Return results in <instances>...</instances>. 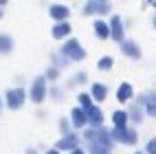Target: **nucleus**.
I'll list each match as a JSON object with an SVG mask.
<instances>
[{
    "label": "nucleus",
    "instance_id": "nucleus-7",
    "mask_svg": "<svg viewBox=\"0 0 156 154\" xmlns=\"http://www.w3.org/2000/svg\"><path fill=\"white\" fill-rule=\"evenodd\" d=\"M110 2H97V0H88V2L81 7V16L88 18V16H106L110 13Z\"/></svg>",
    "mask_w": 156,
    "mask_h": 154
},
{
    "label": "nucleus",
    "instance_id": "nucleus-28",
    "mask_svg": "<svg viewBox=\"0 0 156 154\" xmlns=\"http://www.w3.org/2000/svg\"><path fill=\"white\" fill-rule=\"evenodd\" d=\"M86 154H110L108 150H103V148H99V145H92V143H88V152Z\"/></svg>",
    "mask_w": 156,
    "mask_h": 154
},
{
    "label": "nucleus",
    "instance_id": "nucleus-6",
    "mask_svg": "<svg viewBox=\"0 0 156 154\" xmlns=\"http://www.w3.org/2000/svg\"><path fill=\"white\" fill-rule=\"evenodd\" d=\"M108 31H110V40H112V42L121 44L123 40H126V31H123V18H121L119 13H114V16L110 18Z\"/></svg>",
    "mask_w": 156,
    "mask_h": 154
},
{
    "label": "nucleus",
    "instance_id": "nucleus-20",
    "mask_svg": "<svg viewBox=\"0 0 156 154\" xmlns=\"http://www.w3.org/2000/svg\"><path fill=\"white\" fill-rule=\"evenodd\" d=\"M112 123H114V128H123V126H128V112H126V110H117V112H112Z\"/></svg>",
    "mask_w": 156,
    "mask_h": 154
},
{
    "label": "nucleus",
    "instance_id": "nucleus-19",
    "mask_svg": "<svg viewBox=\"0 0 156 154\" xmlns=\"http://www.w3.org/2000/svg\"><path fill=\"white\" fill-rule=\"evenodd\" d=\"M11 51H13V38L7 35V33H0V53L7 55V53H11Z\"/></svg>",
    "mask_w": 156,
    "mask_h": 154
},
{
    "label": "nucleus",
    "instance_id": "nucleus-14",
    "mask_svg": "<svg viewBox=\"0 0 156 154\" xmlns=\"http://www.w3.org/2000/svg\"><path fill=\"white\" fill-rule=\"evenodd\" d=\"M70 126H75L77 130H81L84 126H88V123H86V112L81 110L79 106L70 110Z\"/></svg>",
    "mask_w": 156,
    "mask_h": 154
},
{
    "label": "nucleus",
    "instance_id": "nucleus-38",
    "mask_svg": "<svg viewBox=\"0 0 156 154\" xmlns=\"http://www.w3.org/2000/svg\"><path fill=\"white\" fill-rule=\"evenodd\" d=\"M134 154H143V152H134Z\"/></svg>",
    "mask_w": 156,
    "mask_h": 154
},
{
    "label": "nucleus",
    "instance_id": "nucleus-22",
    "mask_svg": "<svg viewBox=\"0 0 156 154\" xmlns=\"http://www.w3.org/2000/svg\"><path fill=\"white\" fill-rule=\"evenodd\" d=\"M86 79H88V75H86V73H77L73 79H68V81H66V86H68V88H75V86H79V84H86Z\"/></svg>",
    "mask_w": 156,
    "mask_h": 154
},
{
    "label": "nucleus",
    "instance_id": "nucleus-11",
    "mask_svg": "<svg viewBox=\"0 0 156 154\" xmlns=\"http://www.w3.org/2000/svg\"><path fill=\"white\" fill-rule=\"evenodd\" d=\"M48 16L55 20V22H68V16H70V9L66 5H51L48 7Z\"/></svg>",
    "mask_w": 156,
    "mask_h": 154
},
{
    "label": "nucleus",
    "instance_id": "nucleus-32",
    "mask_svg": "<svg viewBox=\"0 0 156 154\" xmlns=\"http://www.w3.org/2000/svg\"><path fill=\"white\" fill-rule=\"evenodd\" d=\"M7 2H9V0H0V9H2V7H5Z\"/></svg>",
    "mask_w": 156,
    "mask_h": 154
},
{
    "label": "nucleus",
    "instance_id": "nucleus-23",
    "mask_svg": "<svg viewBox=\"0 0 156 154\" xmlns=\"http://www.w3.org/2000/svg\"><path fill=\"white\" fill-rule=\"evenodd\" d=\"M77 101H79V108H81V110H88V108L92 106V99H90L88 92H79V95H77Z\"/></svg>",
    "mask_w": 156,
    "mask_h": 154
},
{
    "label": "nucleus",
    "instance_id": "nucleus-16",
    "mask_svg": "<svg viewBox=\"0 0 156 154\" xmlns=\"http://www.w3.org/2000/svg\"><path fill=\"white\" fill-rule=\"evenodd\" d=\"M88 95H90V99H95V101H103L108 97V86L106 84H92Z\"/></svg>",
    "mask_w": 156,
    "mask_h": 154
},
{
    "label": "nucleus",
    "instance_id": "nucleus-5",
    "mask_svg": "<svg viewBox=\"0 0 156 154\" xmlns=\"http://www.w3.org/2000/svg\"><path fill=\"white\" fill-rule=\"evenodd\" d=\"M46 92H48V86H46V79L44 77H35L31 81V88L27 90V97H31L33 104H42L46 99Z\"/></svg>",
    "mask_w": 156,
    "mask_h": 154
},
{
    "label": "nucleus",
    "instance_id": "nucleus-34",
    "mask_svg": "<svg viewBox=\"0 0 156 154\" xmlns=\"http://www.w3.org/2000/svg\"><path fill=\"white\" fill-rule=\"evenodd\" d=\"M97 2H110V0H97Z\"/></svg>",
    "mask_w": 156,
    "mask_h": 154
},
{
    "label": "nucleus",
    "instance_id": "nucleus-10",
    "mask_svg": "<svg viewBox=\"0 0 156 154\" xmlns=\"http://www.w3.org/2000/svg\"><path fill=\"white\" fill-rule=\"evenodd\" d=\"M121 53L126 55V57H130V59H141V46L134 42V40H123L121 42Z\"/></svg>",
    "mask_w": 156,
    "mask_h": 154
},
{
    "label": "nucleus",
    "instance_id": "nucleus-4",
    "mask_svg": "<svg viewBox=\"0 0 156 154\" xmlns=\"http://www.w3.org/2000/svg\"><path fill=\"white\" fill-rule=\"evenodd\" d=\"M110 139H112V141H119V143H126V145H136L139 132L132 130V128H128V126H123V128H112V130H110Z\"/></svg>",
    "mask_w": 156,
    "mask_h": 154
},
{
    "label": "nucleus",
    "instance_id": "nucleus-17",
    "mask_svg": "<svg viewBox=\"0 0 156 154\" xmlns=\"http://www.w3.org/2000/svg\"><path fill=\"white\" fill-rule=\"evenodd\" d=\"M92 31H95V35H97L99 40H108V38H110V31H108V22H103L101 18L92 22Z\"/></svg>",
    "mask_w": 156,
    "mask_h": 154
},
{
    "label": "nucleus",
    "instance_id": "nucleus-8",
    "mask_svg": "<svg viewBox=\"0 0 156 154\" xmlns=\"http://www.w3.org/2000/svg\"><path fill=\"white\" fill-rule=\"evenodd\" d=\"M77 148H79V137L75 134V132H68V134H64V137L55 143L53 150H57V152L68 150V152H73V150H77Z\"/></svg>",
    "mask_w": 156,
    "mask_h": 154
},
{
    "label": "nucleus",
    "instance_id": "nucleus-1",
    "mask_svg": "<svg viewBox=\"0 0 156 154\" xmlns=\"http://www.w3.org/2000/svg\"><path fill=\"white\" fill-rule=\"evenodd\" d=\"M84 139H86V143H92V145H99V148H103V150H112V145H114V141L110 139V130H106V128H92V130H86L84 132Z\"/></svg>",
    "mask_w": 156,
    "mask_h": 154
},
{
    "label": "nucleus",
    "instance_id": "nucleus-36",
    "mask_svg": "<svg viewBox=\"0 0 156 154\" xmlns=\"http://www.w3.org/2000/svg\"><path fill=\"white\" fill-rule=\"evenodd\" d=\"M147 2H150V5H154V0H147Z\"/></svg>",
    "mask_w": 156,
    "mask_h": 154
},
{
    "label": "nucleus",
    "instance_id": "nucleus-15",
    "mask_svg": "<svg viewBox=\"0 0 156 154\" xmlns=\"http://www.w3.org/2000/svg\"><path fill=\"white\" fill-rule=\"evenodd\" d=\"M132 95H134V90H132V86L128 84V81H123V84L117 88V99H119V104H126V101H130Z\"/></svg>",
    "mask_w": 156,
    "mask_h": 154
},
{
    "label": "nucleus",
    "instance_id": "nucleus-27",
    "mask_svg": "<svg viewBox=\"0 0 156 154\" xmlns=\"http://www.w3.org/2000/svg\"><path fill=\"white\" fill-rule=\"evenodd\" d=\"M51 66H55V68H59V70H62V66H66V59L62 57L59 53H55V55H53V64H51Z\"/></svg>",
    "mask_w": 156,
    "mask_h": 154
},
{
    "label": "nucleus",
    "instance_id": "nucleus-18",
    "mask_svg": "<svg viewBox=\"0 0 156 154\" xmlns=\"http://www.w3.org/2000/svg\"><path fill=\"white\" fill-rule=\"evenodd\" d=\"M126 112H128V121L132 119L134 123H141V121H143V117H145L143 106L139 104V101H134V104H132V108H130V110H126Z\"/></svg>",
    "mask_w": 156,
    "mask_h": 154
},
{
    "label": "nucleus",
    "instance_id": "nucleus-25",
    "mask_svg": "<svg viewBox=\"0 0 156 154\" xmlns=\"http://www.w3.org/2000/svg\"><path fill=\"white\" fill-rule=\"evenodd\" d=\"M59 73H62L59 68L48 66V68H46V73H44V79H48V81H57V79H59Z\"/></svg>",
    "mask_w": 156,
    "mask_h": 154
},
{
    "label": "nucleus",
    "instance_id": "nucleus-33",
    "mask_svg": "<svg viewBox=\"0 0 156 154\" xmlns=\"http://www.w3.org/2000/svg\"><path fill=\"white\" fill-rule=\"evenodd\" d=\"M27 154H37V152H35V150H31V148H29V150H27Z\"/></svg>",
    "mask_w": 156,
    "mask_h": 154
},
{
    "label": "nucleus",
    "instance_id": "nucleus-30",
    "mask_svg": "<svg viewBox=\"0 0 156 154\" xmlns=\"http://www.w3.org/2000/svg\"><path fill=\"white\" fill-rule=\"evenodd\" d=\"M70 154H86V152H84V150H81V148H77V150H73Z\"/></svg>",
    "mask_w": 156,
    "mask_h": 154
},
{
    "label": "nucleus",
    "instance_id": "nucleus-9",
    "mask_svg": "<svg viewBox=\"0 0 156 154\" xmlns=\"http://www.w3.org/2000/svg\"><path fill=\"white\" fill-rule=\"evenodd\" d=\"M86 112V123L88 126H92V128H101L103 126V112H101V108L99 106H95L92 104L88 110H84Z\"/></svg>",
    "mask_w": 156,
    "mask_h": 154
},
{
    "label": "nucleus",
    "instance_id": "nucleus-2",
    "mask_svg": "<svg viewBox=\"0 0 156 154\" xmlns=\"http://www.w3.org/2000/svg\"><path fill=\"white\" fill-rule=\"evenodd\" d=\"M59 55L64 57L66 62H81V59H86V48L79 44V40L75 38H68L64 44H62L59 48Z\"/></svg>",
    "mask_w": 156,
    "mask_h": 154
},
{
    "label": "nucleus",
    "instance_id": "nucleus-24",
    "mask_svg": "<svg viewBox=\"0 0 156 154\" xmlns=\"http://www.w3.org/2000/svg\"><path fill=\"white\" fill-rule=\"evenodd\" d=\"M46 97H51L53 101H62V99H64V90H62V88H57V86H53V88H48Z\"/></svg>",
    "mask_w": 156,
    "mask_h": 154
},
{
    "label": "nucleus",
    "instance_id": "nucleus-13",
    "mask_svg": "<svg viewBox=\"0 0 156 154\" xmlns=\"http://www.w3.org/2000/svg\"><path fill=\"white\" fill-rule=\"evenodd\" d=\"M70 31H73V27L68 22H57L53 27V31H51V35H53L55 40H68L70 38Z\"/></svg>",
    "mask_w": 156,
    "mask_h": 154
},
{
    "label": "nucleus",
    "instance_id": "nucleus-37",
    "mask_svg": "<svg viewBox=\"0 0 156 154\" xmlns=\"http://www.w3.org/2000/svg\"><path fill=\"white\" fill-rule=\"evenodd\" d=\"M0 18H2V9H0Z\"/></svg>",
    "mask_w": 156,
    "mask_h": 154
},
{
    "label": "nucleus",
    "instance_id": "nucleus-26",
    "mask_svg": "<svg viewBox=\"0 0 156 154\" xmlns=\"http://www.w3.org/2000/svg\"><path fill=\"white\" fill-rule=\"evenodd\" d=\"M59 132H62V137L68 134V132H73V130H70V121H68L66 117H62V119H59Z\"/></svg>",
    "mask_w": 156,
    "mask_h": 154
},
{
    "label": "nucleus",
    "instance_id": "nucleus-35",
    "mask_svg": "<svg viewBox=\"0 0 156 154\" xmlns=\"http://www.w3.org/2000/svg\"><path fill=\"white\" fill-rule=\"evenodd\" d=\"M0 110H2V97H0Z\"/></svg>",
    "mask_w": 156,
    "mask_h": 154
},
{
    "label": "nucleus",
    "instance_id": "nucleus-21",
    "mask_svg": "<svg viewBox=\"0 0 156 154\" xmlns=\"http://www.w3.org/2000/svg\"><path fill=\"white\" fill-rule=\"evenodd\" d=\"M112 66H114V57H112V55H103V57L97 62V68H99V70H110Z\"/></svg>",
    "mask_w": 156,
    "mask_h": 154
},
{
    "label": "nucleus",
    "instance_id": "nucleus-3",
    "mask_svg": "<svg viewBox=\"0 0 156 154\" xmlns=\"http://www.w3.org/2000/svg\"><path fill=\"white\" fill-rule=\"evenodd\" d=\"M24 101H27V90L22 86H16V88H9L5 92L2 104H7V108H11V110H18V108L24 106Z\"/></svg>",
    "mask_w": 156,
    "mask_h": 154
},
{
    "label": "nucleus",
    "instance_id": "nucleus-31",
    "mask_svg": "<svg viewBox=\"0 0 156 154\" xmlns=\"http://www.w3.org/2000/svg\"><path fill=\"white\" fill-rule=\"evenodd\" d=\"M44 154H62V152H57V150H48V152H44Z\"/></svg>",
    "mask_w": 156,
    "mask_h": 154
},
{
    "label": "nucleus",
    "instance_id": "nucleus-29",
    "mask_svg": "<svg viewBox=\"0 0 156 154\" xmlns=\"http://www.w3.org/2000/svg\"><path fill=\"white\" fill-rule=\"evenodd\" d=\"M143 154H156V139H150L147 145H145V152Z\"/></svg>",
    "mask_w": 156,
    "mask_h": 154
},
{
    "label": "nucleus",
    "instance_id": "nucleus-12",
    "mask_svg": "<svg viewBox=\"0 0 156 154\" xmlns=\"http://www.w3.org/2000/svg\"><path fill=\"white\" fill-rule=\"evenodd\" d=\"M139 104L143 106V112H145V115H150V117L156 115V97H154V92H147V95L139 97Z\"/></svg>",
    "mask_w": 156,
    "mask_h": 154
}]
</instances>
